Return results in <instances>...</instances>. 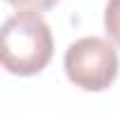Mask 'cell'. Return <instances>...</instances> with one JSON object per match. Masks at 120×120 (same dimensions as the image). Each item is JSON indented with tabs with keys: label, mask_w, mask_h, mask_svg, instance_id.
<instances>
[{
	"label": "cell",
	"mask_w": 120,
	"mask_h": 120,
	"mask_svg": "<svg viewBox=\"0 0 120 120\" xmlns=\"http://www.w3.org/2000/svg\"><path fill=\"white\" fill-rule=\"evenodd\" d=\"M54 40L47 21L38 12H17L0 31L3 66L14 75H35L52 59Z\"/></svg>",
	"instance_id": "obj_1"
},
{
	"label": "cell",
	"mask_w": 120,
	"mask_h": 120,
	"mask_svg": "<svg viewBox=\"0 0 120 120\" xmlns=\"http://www.w3.org/2000/svg\"><path fill=\"white\" fill-rule=\"evenodd\" d=\"M64 68L75 87L85 92H101L118 78V52L108 40L87 35L66 49Z\"/></svg>",
	"instance_id": "obj_2"
},
{
	"label": "cell",
	"mask_w": 120,
	"mask_h": 120,
	"mask_svg": "<svg viewBox=\"0 0 120 120\" xmlns=\"http://www.w3.org/2000/svg\"><path fill=\"white\" fill-rule=\"evenodd\" d=\"M104 26L106 33L113 38V42L120 45V0H108L104 12Z\"/></svg>",
	"instance_id": "obj_3"
},
{
	"label": "cell",
	"mask_w": 120,
	"mask_h": 120,
	"mask_svg": "<svg viewBox=\"0 0 120 120\" xmlns=\"http://www.w3.org/2000/svg\"><path fill=\"white\" fill-rule=\"evenodd\" d=\"M12 7H17L19 12H45L49 7H54L59 0H7Z\"/></svg>",
	"instance_id": "obj_4"
}]
</instances>
